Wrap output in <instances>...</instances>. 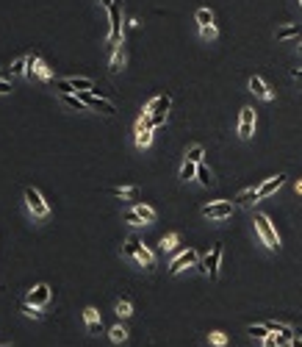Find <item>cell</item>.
I'll return each instance as SVG.
<instances>
[{
  "mask_svg": "<svg viewBox=\"0 0 302 347\" xmlns=\"http://www.w3.org/2000/svg\"><path fill=\"white\" fill-rule=\"evenodd\" d=\"M48 300H50V286H48V283H39V286H34L28 294H25V303L39 305V308L48 303Z\"/></svg>",
  "mask_w": 302,
  "mask_h": 347,
  "instance_id": "30bf717a",
  "label": "cell"
},
{
  "mask_svg": "<svg viewBox=\"0 0 302 347\" xmlns=\"http://www.w3.org/2000/svg\"><path fill=\"white\" fill-rule=\"evenodd\" d=\"M25 206H28L31 214L39 217V220H45V217L50 214V209H48V203H45V198H42V195L34 189V186H28V189H25Z\"/></svg>",
  "mask_w": 302,
  "mask_h": 347,
  "instance_id": "277c9868",
  "label": "cell"
},
{
  "mask_svg": "<svg viewBox=\"0 0 302 347\" xmlns=\"http://www.w3.org/2000/svg\"><path fill=\"white\" fill-rule=\"evenodd\" d=\"M211 341H213V344H216V347H222V344H225V333H211Z\"/></svg>",
  "mask_w": 302,
  "mask_h": 347,
  "instance_id": "8d00e7d4",
  "label": "cell"
},
{
  "mask_svg": "<svg viewBox=\"0 0 302 347\" xmlns=\"http://www.w3.org/2000/svg\"><path fill=\"white\" fill-rule=\"evenodd\" d=\"M197 181H200L202 186H213V178H211V172H208L205 164H197Z\"/></svg>",
  "mask_w": 302,
  "mask_h": 347,
  "instance_id": "ffe728a7",
  "label": "cell"
},
{
  "mask_svg": "<svg viewBox=\"0 0 302 347\" xmlns=\"http://www.w3.org/2000/svg\"><path fill=\"white\" fill-rule=\"evenodd\" d=\"M283 184H285V175H277V178H269L266 184H261V186H258V198H269V195H274V192H277Z\"/></svg>",
  "mask_w": 302,
  "mask_h": 347,
  "instance_id": "9a60e30c",
  "label": "cell"
},
{
  "mask_svg": "<svg viewBox=\"0 0 302 347\" xmlns=\"http://www.w3.org/2000/svg\"><path fill=\"white\" fill-rule=\"evenodd\" d=\"M299 28H302V25H285V28L277 31V39H288V36L299 34Z\"/></svg>",
  "mask_w": 302,
  "mask_h": 347,
  "instance_id": "4dcf8cb0",
  "label": "cell"
},
{
  "mask_svg": "<svg viewBox=\"0 0 302 347\" xmlns=\"http://www.w3.org/2000/svg\"><path fill=\"white\" fill-rule=\"evenodd\" d=\"M299 50H302V45H299Z\"/></svg>",
  "mask_w": 302,
  "mask_h": 347,
  "instance_id": "f6af8a7d",
  "label": "cell"
},
{
  "mask_svg": "<svg viewBox=\"0 0 302 347\" xmlns=\"http://www.w3.org/2000/svg\"><path fill=\"white\" fill-rule=\"evenodd\" d=\"M150 142H153V128H144V131L136 133V144H139V147H147Z\"/></svg>",
  "mask_w": 302,
  "mask_h": 347,
  "instance_id": "cb8c5ba5",
  "label": "cell"
},
{
  "mask_svg": "<svg viewBox=\"0 0 302 347\" xmlns=\"http://www.w3.org/2000/svg\"><path fill=\"white\" fill-rule=\"evenodd\" d=\"M0 95H12V84L0 78Z\"/></svg>",
  "mask_w": 302,
  "mask_h": 347,
  "instance_id": "74e56055",
  "label": "cell"
},
{
  "mask_svg": "<svg viewBox=\"0 0 302 347\" xmlns=\"http://www.w3.org/2000/svg\"><path fill=\"white\" fill-rule=\"evenodd\" d=\"M255 228H258V234H261V239L266 242L269 250H280V239H277V231H274V225L269 222V217L263 214H255Z\"/></svg>",
  "mask_w": 302,
  "mask_h": 347,
  "instance_id": "6da1fadb",
  "label": "cell"
},
{
  "mask_svg": "<svg viewBox=\"0 0 302 347\" xmlns=\"http://www.w3.org/2000/svg\"><path fill=\"white\" fill-rule=\"evenodd\" d=\"M169 95H158V97H153V100L147 103V108H144V114H166L169 111Z\"/></svg>",
  "mask_w": 302,
  "mask_h": 347,
  "instance_id": "5bb4252c",
  "label": "cell"
},
{
  "mask_svg": "<svg viewBox=\"0 0 302 347\" xmlns=\"http://www.w3.org/2000/svg\"><path fill=\"white\" fill-rule=\"evenodd\" d=\"M6 347H14V344H6Z\"/></svg>",
  "mask_w": 302,
  "mask_h": 347,
  "instance_id": "ee69618b",
  "label": "cell"
},
{
  "mask_svg": "<svg viewBox=\"0 0 302 347\" xmlns=\"http://www.w3.org/2000/svg\"><path fill=\"white\" fill-rule=\"evenodd\" d=\"M249 92H255V95L263 97V100H272V97H274V92L266 86V81L258 78V75H252V78H249Z\"/></svg>",
  "mask_w": 302,
  "mask_h": 347,
  "instance_id": "4fadbf2b",
  "label": "cell"
},
{
  "mask_svg": "<svg viewBox=\"0 0 302 347\" xmlns=\"http://www.w3.org/2000/svg\"><path fill=\"white\" fill-rule=\"evenodd\" d=\"M28 75H31V78H39V81H48V78H50L48 67L42 64L36 53H31V56H28Z\"/></svg>",
  "mask_w": 302,
  "mask_h": 347,
  "instance_id": "7c38bea8",
  "label": "cell"
},
{
  "mask_svg": "<svg viewBox=\"0 0 302 347\" xmlns=\"http://www.w3.org/2000/svg\"><path fill=\"white\" fill-rule=\"evenodd\" d=\"M117 314H119V317H131V314H133L131 300H119V303H117Z\"/></svg>",
  "mask_w": 302,
  "mask_h": 347,
  "instance_id": "83f0119b",
  "label": "cell"
},
{
  "mask_svg": "<svg viewBox=\"0 0 302 347\" xmlns=\"http://www.w3.org/2000/svg\"><path fill=\"white\" fill-rule=\"evenodd\" d=\"M255 200H261V198H258V186H252V189L241 192V195L236 198V206H249V203H255Z\"/></svg>",
  "mask_w": 302,
  "mask_h": 347,
  "instance_id": "ac0fdd59",
  "label": "cell"
},
{
  "mask_svg": "<svg viewBox=\"0 0 302 347\" xmlns=\"http://www.w3.org/2000/svg\"><path fill=\"white\" fill-rule=\"evenodd\" d=\"M296 195H302V181H299V184H296Z\"/></svg>",
  "mask_w": 302,
  "mask_h": 347,
  "instance_id": "7bdbcfd3",
  "label": "cell"
},
{
  "mask_svg": "<svg viewBox=\"0 0 302 347\" xmlns=\"http://www.w3.org/2000/svg\"><path fill=\"white\" fill-rule=\"evenodd\" d=\"M23 72H28V56H25V59H17L12 64V75H23Z\"/></svg>",
  "mask_w": 302,
  "mask_h": 347,
  "instance_id": "f1b7e54d",
  "label": "cell"
},
{
  "mask_svg": "<svg viewBox=\"0 0 302 347\" xmlns=\"http://www.w3.org/2000/svg\"><path fill=\"white\" fill-rule=\"evenodd\" d=\"M111 3H114V0H100V6H103V9H111Z\"/></svg>",
  "mask_w": 302,
  "mask_h": 347,
  "instance_id": "b9f144b4",
  "label": "cell"
},
{
  "mask_svg": "<svg viewBox=\"0 0 302 347\" xmlns=\"http://www.w3.org/2000/svg\"><path fill=\"white\" fill-rule=\"evenodd\" d=\"M247 333H249V336H255V339H266V336L272 333V330H269L266 325H249Z\"/></svg>",
  "mask_w": 302,
  "mask_h": 347,
  "instance_id": "603a6c76",
  "label": "cell"
},
{
  "mask_svg": "<svg viewBox=\"0 0 302 347\" xmlns=\"http://www.w3.org/2000/svg\"><path fill=\"white\" fill-rule=\"evenodd\" d=\"M20 311H23L25 317H34V319L45 317V311H39V305H31V303H23V305H20Z\"/></svg>",
  "mask_w": 302,
  "mask_h": 347,
  "instance_id": "44dd1931",
  "label": "cell"
},
{
  "mask_svg": "<svg viewBox=\"0 0 302 347\" xmlns=\"http://www.w3.org/2000/svg\"><path fill=\"white\" fill-rule=\"evenodd\" d=\"M291 347H302V336H291Z\"/></svg>",
  "mask_w": 302,
  "mask_h": 347,
  "instance_id": "ab89813d",
  "label": "cell"
},
{
  "mask_svg": "<svg viewBox=\"0 0 302 347\" xmlns=\"http://www.w3.org/2000/svg\"><path fill=\"white\" fill-rule=\"evenodd\" d=\"M200 34L205 36V39H213V36H216V25H202Z\"/></svg>",
  "mask_w": 302,
  "mask_h": 347,
  "instance_id": "e575fe53",
  "label": "cell"
},
{
  "mask_svg": "<svg viewBox=\"0 0 302 347\" xmlns=\"http://www.w3.org/2000/svg\"><path fill=\"white\" fill-rule=\"evenodd\" d=\"M175 245H178V236L172 234V236H164V239H161V250H175Z\"/></svg>",
  "mask_w": 302,
  "mask_h": 347,
  "instance_id": "d6a6232c",
  "label": "cell"
},
{
  "mask_svg": "<svg viewBox=\"0 0 302 347\" xmlns=\"http://www.w3.org/2000/svg\"><path fill=\"white\" fill-rule=\"evenodd\" d=\"M111 72H119L125 67V53H122V48H114V56H111Z\"/></svg>",
  "mask_w": 302,
  "mask_h": 347,
  "instance_id": "d6986e66",
  "label": "cell"
},
{
  "mask_svg": "<svg viewBox=\"0 0 302 347\" xmlns=\"http://www.w3.org/2000/svg\"><path fill=\"white\" fill-rule=\"evenodd\" d=\"M108 20H111V28H108V42L119 45V34H122V6H119V3H111V9H108Z\"/></svg>",
  "mask_w": 302,
  "mask_h": 347,
  "instance_id": "5b68a950",
  "label": "cell"
},
{
  "mask_svg": "<svg viewBox=\"0 0 302 347\" xmlns=\"http://www.w3.org/2000/svg\"><path fill=\"white\" fill-rule=\"evenodd\" d=\"M230 214H233V203H227V200L202 206V217H211V220H227Z\"/></svg>",
  "mask_w": 302,
  "mask_h": 347,
  "instance_id": "52a82bcc",
  "label": "cell"
},
{
  "mask_svg": "<svg viewBox=\"0 0 302 347\" xmlns=\"http://www.w3.org/2000/svg\"><path fill=\"white\" fill-rule=\"evenodd\" d=\"M78 97H81V100L86 103L89 108H95V111H103V114H108V117H111V114H117L114 103H108V100H103V97H97L95 92H81Z\"/></svg>",
  "mask_w": 302,
  "mask_h": 347,
  "instance_id": "8992f818",
  "label": "cell"
},
{
  "mask_svg": "<svg viewBox=\"0 0 302 347\" xmlns=\"http://www.w3.org/2000/svg\"><path fill=\"white\" fill-rule=\"evenodd\" d=\"M108 336H111V341H117V344H119V341L128 339V330H125L122 325H114V328L108 330Z\"/></svg>",
  "mask_w": 302,
  "mask_h": 347,
  "instance_id": "484cf974",
  "label": "cell"
},
{
  "mask_svg": "<svg viewBox=\"0 0 302 347\" xmlns=\"http://www.w3.org/2000/svg\"><path fill=\"white\" fill-rule=\"evenodd\" d=\"M219 261H222V247L216 245V247H213V250L205 256V261L200 264V269H202V272H208L211 278H216V275H219Z\"/></svg>",
  "mask_w": 302,
  "mask_h": 347,
  "instance_id": "ba28073f",
  "label": "cell"
},
{
  "mask_svg": "<svg viewBox=\"0 0 302 347\" xmlns=\"http://www.w3.org/2000/svg\"><path fill=\"white\" fill-rule=\"evenodd\" d=\"M83 319H86V330H89V333H100V319H97L95 308H86V311H83Z\"/></svg>",
  "mask_w": 302,
  "mask_h": 347,
  "instance_id": "e0dca14e",
  "label": "cell"
},
{
  "mask_svg": "<svg viewBox=\"0 0 302 347\" xmlns=\"http://www.w3.org/2000/svg\"><path fill=\"white\" fill-rule=\"evenodd\" d=\"M64 103H67V106H72L75 111H86V108H89L81 97H75V95H64Z\"/></svg>",
  "mask_w": 302,
  "mask_h": 347,
  "instance_id": "d4e9b609",
  "label": "cell"
},
{
  "mask_svg": "<svg viewBox=\"0 0 302 347\" xmlns=\"http://www.w3.org/2000/svg\"><path fill=\"white\" fill-rule=\"evenodd\" d=\"M191 264H197V253L194 250H186V253H180L175 261L169 264V275H178L180 269H186V267H191Z\"/></svg>",
  "mask_w": 302,
  "mask_h": 347,
  "instance_id": "8fae6325",
  "label": "cell"
},
{
  "mask_svg": "<svg viewBox=\"0 0 302 347\" xmlns=\"http://www.w3.org/2000/svg\"><path fill=\"white\" fill-rule=\"evenodd\" d=\"M291 75H294L296 81H302V70H296V67H294V70H291Z\"/></svg>",
  "mask_w": 302,
  "mask_h": 347,
  "instance_id": "60d3db41",
  "label": "cell"
},
{
  "mask_svg": "<svg viewBox=\"0 0 302 347\" xmlns=\"http://www.w3.org/2000/svg\"><path fill=\"white\" fill-rule=\"evenodd\" d=\"M114 198H122V200H139V186H114L108 189Z\"/></svg>",
  "mask_w": 302,
  "mask_h": 347,
  "instance_id": "2e32d148",
  "label": "cell"
},
{
  "mask_svg": "<svg viewBox=\"0 0 302 347\" xmlns=\"http://www.w3.org/2000/svg\"><path fill=\"white\" fill-rule=\"evenodd\" d=\"M122 220H125V222H131V225H142V222H144V220H142V217H139L133 209H131V211H125V214H122Z\"/></svg>",
  "mask_w": 302,
  "mask_h": 347,
  "instance_id": "836d02e7",
  "label": "cell"
},
{
  "mask_svg": "<svg viewBox=\"0 0 302 347\" xmlns=\"http://www.w3.org/2000/svg\"><path fill=\"white\" fill-rule=\"evenodd\" d=\"M197 23H200V28L202 25H213V14L208 12V9H200V12H197Z\"/></svg>",
  "mask_w": 302,
  "mask_h": 347,
  "instance_id": "f546056e",
  "label": "cell"
},
{
  "mask_svg": "<svg viewBox=\"0 0 302 347\" xmlns=\"http://www.w3.org/2000/svg\"><path fill=\"white\" fill-rule=\"evenodd\" d=\"M144 128H155L150 114H142V120H139V131H144Z\"/></svg>",
  "mask_w": 302,
  "mask_h": 347,
  "instance_id": "d590c367",
  "label": "cell"
},
{
  "mask_svg": "<svg viewBox=\"0 0 302 347\" xmlns=\"http://www.w3.org/2000/svg\"><path fill=\"white\" fill-rule=\"evenodd\" d=\"M150 117H153V125H155V128H158L161 122L166 120V114H150Z\"/></svg>",
  "mask_w": 302,
  "mask_h": 347,
  "instance_id": "f35d334b",
  "label": "cell"
},
{
  "mask_svg": "<svg viewBox=\"0 0 302 347\" xmlns=\"http://www.w3.org/2000/svg\"><path fill=\"white\" fill-rule=\"evenodd\" d=\"M252 128H255V111L249 106L241 108V117H238V136L249 139L252 136Z\"/></svg>",
  "mask_w": 302,
  "mask_h": 347,
  "instance_id": "9c48e42d",
  "label": "cell"
},
{
  "mask_svg": "<svg viewBox=\"0 0 302 347\" xmlns=\"http://www.w3.org/2000/svg\"><path fill=\"white\" fill-rule=\"evenodd\" d=\"M56 89L61 95H72V92H95V81L92 78H67V81H56Z\"/></svg>",
  "mask_w": 302,
  "mask_h": 347,
  "instance_id": "3957f363",
  "label": "cell"
},
{
  "mask_svg": "<svg viewBox=\"0 0 302 347\" xmlns=\"http://www.w3.org/2000/svg\"><path fill=\"white\" fill-rule=\"evenodd\" d=\"M133 211H136V214L142 217L144 222H153V220H155V211L150 209V206H142V203H139V206H136V209H133Z\"/></svg>",
  "mask_w": 302,
  "mask_h": 347,
  "instance_id": "4316f807",
  "label": "cell"
},
{
  "mask_svg": "<svg viewBox=\"0 0 302 347\" xmlns=\"http://www.w3.org/2000/svg\"><path fill=\"white\" fill-rule=\"evenodd\" d=\"M299 3H302V0H299Z\"/></svg>",
  "mask_w": 302,
  "mask_h": 347,
  "instance_id": "bcb514c9",
  "label": "cell"
},
{
  "mask_svg": "<svg viewBox=\"0 0 302 347\" xmlns=\"http://www.w3.org/2000/svg\"><path fill=\"white\" fill-rule=\"evenodd\" d=\"M125 253H128V256H133V258H139V264H142V267H147V269H153V267H155L153 253H150L147 247H144L142 242L136 239V236H131V239L125 242Z\"/></svg>",
  "mask_w": 302,
  "mask_h": 347,
  "instance_id": "7a4b0ae2",
  "label": "cell"
},
{
  "mask_svg": "<svg viewBox=\"0 0 302 347\" xmlns=\"http://www.w3.org/2000/svg\"><path fill=\"white\" fill-rule=\"evenodd\" d=\"M180 178H183V181H191V178H197V164H194V161H189V158H186L183 169H180Z\"/></svg>",
  "mask_w": 302,
  "mask_h": 347,
  "instance_id": "7402d4cb",
  "label": "cell"
},
{
  "mask_svg": "<svg viewBox=\"0 0 302 347\" xmlns=\"http://www.w3.org/2000/svg\"><path fill=\"white\" fill-rule=\"evenodd\" d=\"M202 156H205V153H202L200 144H194V147H191L189 153H186V158H189V161H194V164H200V161H202Z\"/></svg>",
  "mask_w": 302,
  "mask_h": 347,
  "instance_id": "1f68e13d",
  "label": "cell"
}]
</instances>
